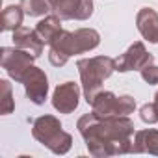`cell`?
<instances>
[{"mask_svg":"<svg viewBox=\"0 0 158 158\" xmlns=\"http://www.w3.org/2000/svg\"><path fill=\"white\" fill-rule=\"evenodd\" d=\"M139 117L143 123H149V125H154L158 123V112H156V106L154 102H147L139 108Z\"/></svg>","mask_w":158,"mask_h":158,"instance_id":"obj_18","label":"cell"},{"mask_svg":"<svg viewBox=\"0 0 158 158\" xmlns=\"http://www.w3.org/2000/svg\"><path fill=\"white\" fill-rule=\"evenodd\" d=\"M136 24L145 41L158 43V13L152 8H141L136 15Z\"/></svg>","mask_w":158,"mask_h":158,"instance_id":"obj_11","label":"cell"},{"mask_svg":"<svg viewBox=\"0 0 158 158\" xmlns=\"http://www.w3.org/2000/svg\"><path fill=\"white\" fill-rule=\"evenodd\" d=\"M21 84H23L24 89H26V97H28L34 104H37V106L45 104L47 93H48V78H47V74H45L43 69L32 65V67L24 73Z\"/></svg>","mask_w":158,"mask_h":158,"instance_id":"obj_9","label":"cell"},{"mask_svg":"<svg viewBox=\"0 0 158 158\" xmlns=\"http://www.w3.org/2000/svg\"><path fill=\"white\" fill-rule=\"evenodd\" d=\"M139 73H141V78H143L147 84H151V86H158V67H156L154 63L145 65Z\"/></svg>","mask_w":158,"mask_h":158,"instance_id":"obj_19","label":"cell"},{"mask_svg":"<svg viewBox=\"0 0 158 158\" xmlns=\"http://www.w3.org/2000/svg\"><path fill=\"white\" fill-rule=\"evenodd\" d=\"M152 102H154V106H156V112H158V91H156V95H154V101H152Z\"/></svg>","mask_w":158,"mask_h":158,"instance_id":"obj_20","label":"cell"},{"mask_svg":"<svg viewBox=\"0 0 158 158\" xmlns=\"http://www.w3.org/2000/svg\"><path fill=\"white\" fill-rule=\"evenodd\" d=\"M76 128L84 138L89 154L95 158L132 152L136 130L128 115L97 117L91 112V114H84L78 119Z\"/></svg>","mask_w":158,"mask_h":158,"instance_id":"obj_1","label":"cell"},{"mask_svg":"<svg viewBox=\"0 0 158 158\" xmlns=\"http://www.w3.org/2000/svg\"><path fill=\"white\" fill-rule=\"evenodd\" d=\"M52 13L61 21H86L93 13V0H50Z\"/></svg>","mask_w":158,"mask_h":158,"instance_id":"obj_8","label":"cell"},{"mask_svg":"<svg viewBox=\"0 0 158 158\" xmlns=\"http://www.w3.org/2000/svg\"><path fill=\"white\" fill-rule=\"evenodd\" d=\"M101 43V35L93 28H78L74 32L61 30L58 37L50 43L48 60L54 67H63L71 56L84 54L97 48Z\"/></svg>","mask_w":158,"mask_h":158,"instance_id":"obj_2","label":"cell"},{"mask_svg":"<svg viewBox=\"0 0 158 158\" xmlns=\"http://www.w3.org/2000/svg\"><path fill=\"white\" fill-rule=\"evenodd\" d=\"M78 73L82 80V91L88 101V104L93 102L95 95L101 91L102 82L112 76L115 71V61L110 56H93V58H82L76 61Z\"/></svg>","mask_w":158,"mask_h":158,"instance_id":"obj_3","label":"cell"},{"mask_svg":"<svg viewBox=\"0 0 158 158\" xmlns=\"http://www.w3.org/2000/svg\"><path fill=\"white\" fill-rule=\"evenodd\" d=\"M34 60H37L34 54H30L23 48H17V47H2L0 48V65L19 84L23 82L24 73L34 65Z\"/></svg>","mask_w":158,"mask_h":158,"instance_id":"obj_6","label":"cell"},{"mask_svg":"<svg viewBox=\"0 0 158 158\" xmlns=\"http://www.w3.org/2000/svg\"><path fill=\"white\" fill-rule=\"evenodd\" d=\"M132 152H149L158 156V130L156 128H145V130H136L134 134V143H132Z\"/></svg>","mask_w":158,"mask_h":158,"instance_id":"obj_13","label":"cell"},{"mask_svg":"<svg viewBox=\"0 0 158 158\" xmlns=\"http://www.w3.org/2000/svg\"><path fill=\"white\" fill-rule=\"evenodd\" d=\"M0 89H2V114L8 115L15 110V101H13V91L11 84L8 80H0Z\"/></svg>","mask_w":158,"mask_h":158,"instance_id":"obj_17","label":"cell"},{"mask_svg":"<svg viewBox=\"0 0 158 158\" xmlns=\"http://www.w3.org/2000/svg\"><path fill=\"white\" fill-rule=\"evenodd\" d=\"M26 13H24V10L21 8V4L19 6H8L4 11H2V15H0V24H2V30L4 32H15L21 24H23V17H24Z\"/></svg>","mask_w":158,"mask_h":158,"instance_id":"obj_15","label":"cell"},{"mask_svg":"<svg viewBox=\"0 0 158 158\" xmlns=\"http://www.w3.org/2000/svg\"><path fill=\"white\" fill-rule=\"evenodd\" d=\"M78 99H80V86L74 82H63L52 93V106L60 114H71L78 108Z\"/></svg>","mask_w":158,"mask_h":158,"instance_id":"obj_10","label":"cell"},{"mask_svg":"<svg viewBox=\"0 0 158 158\" xmlns=\"http://www.w3.org/2000/svg\"><path fill=\"white\" fill-rule=\"evenodd\" d=\"M114 61H115V71H119V73L141 71L145 65L154 61V56L151 52H147V48H145V45L141 41H136L127 48V52L117 56Z\"/></svg>","mask_w":158,"mask_h":158,"instance_id":"obj_7","label":"cell"},{"mask_svg":"<svg viewBox=\"0 0 158 158\" xmlns=\"http://www.w3.org/2000/svg\"><path fill=\"white\" fill-rule=\"evenodd\" d=\"M21 8L28 17H43L52 11L50 0H21Z\"/></svg>","mask_w":158,"mask_h":158,"instance_id":"obj_16","label":"cell"},{"mask_svg":"<svg viewBox=\"0 0 158 158\" xmlns=\"http://www.w3.org/2000/svg\"><path fill=\"white\" fill-rule=\"evenodd\" d=\"M32 136L54 154H65L73 145V136L63 130L60 119L54 115L37 117L32 125Z\"/></svg>","mask_w":158,"mask_h":158,"instance_id":"obj_4","label":"cell"},{"mask_svg":"<svg viewBox=\"0 0 158 158\" xmlns=\"http://www.w3.org/2000/svg\"><path fill=\"white\" fill-rule=\"evenodd\" d=\"M93 114L97 117H112V115H128L136 110V99L130 95L115 97L112 91H99L91 102Z\"/></svg>","mask_w":158,"mask_h":158,"instance_id":"obj_5","label":"cell"},{"mask_svg":"<svg viewBox=\"0 0 158 158\" xmlns=\"http://www.w3.org/2000/svg\"><path fill=\"white\" fill-rule=\"evenodd\" d=\"M13 43L17 48H23V50L34 54L35 58H39L43 54V47H45V43L39 39L35 30H30L26 26H19L13 32Z\"/></svg>","mask_w":158,"mask_h":158,"instance_id":"obj_12","label":"cell"},{"mask_svg":"<svg viewBox=\"0 0 158 158\" xmlns=\"http://www.w3.org/2000/svg\"><path fill=\"white\" fill-rule=\"evenodd\" d=\"M35 34L39 35V39L45 43V45H50L56 37H58V34L63 30L61 28V19L58 17V15H48V17H45V19H41L37 24H35Z\"/></svg>","mask_w":158,"mask_h":158,"instance_id":"obj_14","label":"cell"}]
</instances>
